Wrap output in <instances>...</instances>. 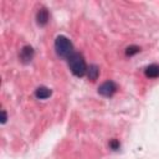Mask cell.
Wrapping results in <instances>:
<instances>
[{
	"instance_id": "52a82bcc",
	"label": "cell",
	"mask_w": 159,
	"mask_h": 159,
	"mask_svg": "<svg viewBox=\"0 0 159 159\" xmlns=\"http://www.w3.org/2000/svg\"><path fill=\"white\" fill-rule=\"evenodd\" d=\"M51 94H52V91H51L50 88H47V87H43V86L39 87V88L35 91V96H36L39 99H46V98H48Z\"/></svg>"
},
{
	"instance_id": "ba28073f",
	"label": "cell",
	"mask_w": 159,
	"mask_h": 159,
	"mask_svg": "<svg viewBox=\"0 0 159 159\" xmlns=\"http://www.w3.org/2000/svg\"><path fill=\"white\" fill-rule=\"evenodd\" d=\"M98 75H99V68H98V66L91 65V66L87 68V76H88L89 80H92V81L97 80Z\"/></svg>"
},
{
	"instance_id": "7a4b0ae2",
	"label": "cell",
	"mask_w": 159,
	"mask_h": 159,
	"mask_svg": "<svg viewBox=\"0 0 159 159\" xmlns=\"http://www.w3.org/2000/svg\"><path fill=\"white\" fill-rule=\"evenodd\" d=\"M55 50H56L58 56L66 57V58H68L75 52L72 42L70 41L68 37H66L63 35H60V36L56 37V40H55Z\"/></svg>"
},
{
	"instance_id": "9c48e42d",
	"label": "cell",
	"mask_w": 159,
	"mask_h": 159,
	"mask_svg": "<svg viewBox=\"0 0 159 159\" xmlns=\"http://www.w3.org/2000/svg\"><path fill=\"white\" fill-rule=\"evenodd\" d=\"M139 51H140V48H139L138 46H129V47H127V50H125V55H127V56H133V55L138 53Z\"/></svg>"
},
{
	"instance_id": "5b68a950",
	"label": "cell",
	"mask_w": 159,
	"mask_h": 159,
	"mask_svg": "<svg viewBox=\"0 0 159 159\" xmlns=\"http://www.w3.org/2000/svg\"><path fill=\"white\" fill-rule=\"evenodd\" d=\"M48 11L45 9V7H41L39 11H37V15H36V20H37V24L40 26H45L47 22H48Z\"/></svg>"
},
{
	"instance_id": "30bf717a",
	"label": "cell",
	"mask_w": 159,
	"mask_h": 159,
	"mask_svg": "<svg viewBox=\"0 0 159 159\" xmlns=\"http://www.w3.org/2000/svg\"><path fill=\"white\" fill-rule=\"evenodd\" d=\"M109 147H111L113 150H117V149H119L120 143H119L117 139H113V140H111V142H109Z\"/></svg>"
},
{
	"instance_id": "8992f818",
	"label": "cell",
	"mask_w": 159,
	"mask_h": 159,
	"mask_svg": "<svg viewBox=\"0 0 159 159\" xmlns=\"http://www.w3.org/2000/svg\"><path fill=\"white\" fill-rule=\"evenodd\" d=\"M144 75L147 77H149V78H157V77H159V65L152 63V65L147 66L145 70H144Z\"/></svg>"
},
{
	"instance_id": "6da1fadb",
	"label": "cell",
	"mask_w": 159,
	"mask_h": 159,
	"mask_svg": "<svg viewBox=\"0 0 159 159\" xmlns=\"http://www.w3.org/2000/svg\"><path fill=\"white\" fill-rule=\"evenodd\" d=\"M68 66L71 72L77 77H83L87 73V65L83 58V56L78 52H73L68 58Z\"/></svg>"
},
{
	"instance_id": "3957f363",
	"label": "cell",
	"mask_w": 159,
	"mask_h": 159,
	"mask_svg": "<svg viewBox=\"0 0 159 159\" xmlns=\"http://www.w3.org/2000/svg\"><path fill=\"white\" fill-rule=\"evenodd\" d=\"M117 92V84L113 81H106L98 87V93L104 97H112Z\"/></svg>"
},
{
	"instance_id": "277c9868",
	"label": "cell",
	"mask_w": 159,
	"mask_h": 159,
	"mask_svg": "<svg viewBox=\"0 0 159 159\" xmlns=\"http://www.w3.org/2000/svg\"><path fill=\"white\" fill-rule=\"evenodd\" d=\"M34 58V50L31 46H25L22 47L21 52H20V60L24 63H29L31 62V60Z\"/></svg>"
},
{
	"instance_id": "8fae6325",
	"label": "cell",
	"mask_w": 159,
	"mask_h": 159,
	"mask_svg": "<svg viewBox=\"0 0 159 159\" xmlns=\"http://www.w3.org/2000/svg\"><path fill=\"white\" fill-rule=\"evenodd\" d=\"M1 114H2V118H1V123L4 124V123L6 122V113H5V111H4V109L1 111Z\"/></svg>"
}]
</instances>
